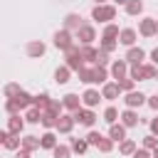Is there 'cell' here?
Returning a JSON list of instances; mask_svg holds the SVG:
<instances>
[{"label": "cell", "instance_id": "cell-1", "mask_svg": "<svg viewBox=\"0 0 158 158\" xmlns=\"http://www.w3.org/2000/svg\"><path fill=\"white\" fill-rule=\"evenodd\" d=\"M91 20H96V22H111V20H116V5H94V10H91Z\"/></svg>", "mask_w": 158, "mask_h": 158}, {"label": "cell", "instance_id": "cell-2", "mask_svg": "<svg viewBox=\"0 0 158 158\" xmlns=\"http://www.w3.org/2000/svg\"><path fill=\"white\" fill-rule=\"evenodd\" d=\"M64 67H67L69 72H79V69L84 67V59L79 57V47H77V44H72V47L64 52Z\"/></svg>", "mask_w": 158, "mask_h": 158}, {"label": "cell", "instance_id": "cell-3", "mask_svg": "<svg viewBox=\"0 0 158 158\" xmlns=\"http://www.w3.org/2000/svg\"><path fill=\"white\" fill-rule=\"evenodd\" d=\"M52 40H54V47H57V49H62V52H67V49L74 44V35H72L69 30H64V27H62V30H57Z\"/></svg>", "mask_w": 158, "mask_h": 158}, {"label": "cell", "instance_id": "cell-4", "mask_svg": "<svg viewBox=\"0 0 158 158\" xmlns=\"http://www.w3.org/2000/svg\"><path fill=\"white\" fill-rule=\"evenodd\" d=\"M72 116H74V123H81V126H86V128H91V126H94V121H96V114H94V109H86V106L77 109Z\"/></svg>", "mask_w": 158, "mask_h": 158}, {"label": "cell", "instance_id": "cell-5", "mask_svg": "<svg viewBox=\"0 0 158 158\" xmlns=\"http://www.w3.org/2000/svg\"><path fill=\"white\" fill-rule=\"evenodd\" d=\"M77 40H79V44H91V42L96 40L94 25H81V27L77 30Z\"/></svg>", "mask_w": 158, "mask_h": 158}, {"label": "cell", "instance_id": "cell-6", "mask_svg": "<svg viewBox=\"0 0 158 158\" xmlns=\"http://www.w3.org/2000/svg\"><path fill=\"white\" fill-rule=\"evenodd\" d=\"M118 123L121 126H126V128H133V126H138L141 123V118H138V114H136V109H123L121 114H118Z\"/></svg>", "mask_w": 158, "mask_h": 158}, {"label": "cell", "instance_id": "cell-7", "mask_svg": "<svg viewBox=\"0 0 158 158\" xmlns=\"http://www.w3.org/2000/svg\"><path fill=\"white\" fill-rule=\"evenodd\" d=\"M123 104H126V109H138V106L146 104V94H141V91H128V94L123 96Z\"/></svg>", "mask_w": 158, "mask_h": 158}, {"label": "cell", "instance_id": "cell-8", "mask_svg": "<svg viewBox=\"0 0 158 158\" xmlns=\"http://www.w3.org/2000/svg\"><path fill=\"white\" fill-rule=\"evenodd\" d=\"M136 40H138V32H136L133 27H123V30L118 32V44H123V47H133Z\"/></svg>", "mask_w": 158, "mask_h": 158}, {"label": "cell", "instance_id": "cell-9", "mask_svg": "<svg viewBox=\"0 0 158 158\" xmlns=\"http://www.w3.org/2000/svg\"><path fill=\"white\" fill-rule=\"evenodd\" d=\"M44 52H47V47H44L42 40H32V42H27V57L40 59V57H44Z\"/></svg>", "mask_w": 158, "mask_h": 158}, {"label": "cell", "instance_id": "cell-10", "mask_svg": "<svg viewBox=\"0 0 158 158\" xmlns=\"http://www.w3.org/2000/svg\"><path fill=\"white\" fill-rule=\"evenodd\" d=\"M143 57H146V52L141 49V47H128V52H126V64L128 67H133V64H143Z\"/></svg>", "mask_w": 158, "mask_h": 158}, {"label": "cell", "instance_id": "cell-11", "mask_svg": "<svg viewBox=\"0 0 158 158\" xmlns=\"http://www.w3.org/2000/svg\"><path fill=\"white\" fill-rule=\"evenodd\" d=\"M99 101H101V94H99L96 89H86V91L81 94V106H86V109L99 106Z\"/></svg>", "mask_w": 158, "mask_h": 158}, {"label": "cell", "instance_id": "cell-12", "mask_svg": "<svg viewBox=\"0 0 158 158\" xmlns=\"http://www.w3.org/2000/svg\"><path fill=\"white\" fill-rule=\"evenodd\" d=\"M72 128H74V116H72V114H62V116L57 118L54 131H59V133H72Z\"/></svg>", "mask_w": 158, "mask_h": 158}, {"label": "cell", "instance_id": "cell-13", "mask_svg": "<svg viewBox=\"0 0 158 158\" xmlns=\"http://www.w3.org/2000/svg\"><path fill=\"white\" fill-rule=\"evenodd\" d=\"M62 106L74 114L77 109H81V96H79V94H64V96H62Z\"/></svg>", "mask_w": 158, "mask_h": 158}, {"label": "cell", "instance_id": "cell-14", "mask_svg": "<svg viewBox=\"0 0 158 158\" xmlns=\"http://www.w3.org/2000/svg\"><path fill=\"white\" fill-rule=\"evenodd\" d=\"M138 32L143 37H156V17H143L138 25Z\"/></svg>", "mask_w": 158, "mask_h": 158}, {"label": "cell", "instance_id": "cell-15", "mask_svg": "<svg viewBox=\"0 0 158 158\" xmlns=\"http://www.w3.org/2000/svg\"><path fill=\"white\" fill-rule=\"evenodd\" d=\"M111 77L118 81V79H123V77H128V64H126V59H116L114 64H111Z\"/></svg>", "mask_w": 158, "mask_h": 158}, {"label": "cell", "instance_id": "cell-16", "mask_svg": "<svg viewBox=\"0 0 158 158\" xmlns=\"http://www.w3.org/2000/svg\"><path fill=\"white\" fill-rule=\"evenodd\" d=\"M118 84L116 81H106L104 86H101V99H106V101H114V99H118Z\"/></svg>", "mask_w": 158, "mask_h": 158}, {"label": "cell", "instance_id": "cell-17", "mask_svg": "<svg viewBox=\"0 0 158 158\" xmlns=\"http://www.w3.org/2000/svg\"><path fill=\"white\" fill-rule=\"evenodd\" d=\"M22 128H25V118H20V114L7 118V133H10V136H20Z\"/></svg>", "mask_w": 158, "mask_h": 158}, {"label": "cell", "instance_id": "cell-18", "mask_svg": "<svg viewBox=\"0 0 158 158\" xmlns=\"http://www.w3.org/2000/svg\"><path fill=\"white\" fill-rule=\"evenodd\" d=\"M81 25H84V22H81V17H79L77 12H69V15L64 17V30H69V32H77Z\"/></svg>", "mask_w": 158, "mask_h": 158}, {"label": "cell", "instance_id": "cell-19", "mask_svg": "<svg viewBox=\"0 0 158 158\" xmlns=\"http://www.w3.org/2000/svg\"><path fill=\"white\" fill-rule=\"evenodd\" d=\"M54 146H57V136H54V131H44V133L40 136V148L52 151Z\"/></svg>", "mask_w": 158, "mask_h": 158}, {"label": "cell", "instance_id": "cell-20", "mask_svg": "<svg viewBox=\"0 0 158 158\" xmlns=\"http://www.w3.org/2000/svg\"><path fill=\"white\" fill-rule=\"evenodd\" d=\"M109 138L116 143V141H123L126 138V126H121V123H111V128H109Z\"/></svg>", "mask_w": 158, "mask_h": 158}, {"label": "cell", "instance_id": "cell-21", "mask_svg": "<svg viewBox=\"0 0 158 158\" xmlns=\"http://www.w3.org/2000/svg\"><path fill=\"white\" fill-rule=\"evenodd\" d=\"M20 148H25V151L32 153V151L40 148V138H37V136H22V138H20Z\"/></svg>", "mask_w": 158, "mask_h": 158}, {"label": "cell", "instance_id": "cell-22", "mask_svg": "<svg viewBox=\"0 0 158 158\" xmlns=\"http://www.w3.org/2000/svg\"><path fill=\"white\" fill-rule=\"evenodd\" d=\"M57 118H59V116H54V114H49V111H42V116H40V123H42L47 131H54V126H57Z\"/></svg>", "mask_w": 158, "mask_h": 158}, {"label": "cell", "instance_id": "cell-23", "mask_svg": "<svg viewBox=\"0 0 158 158\" xmlns=\"http://www.w3.org/2000/svg\"><path fill=\"white\" fill-rule=\"evenodd\" d=\"M91 77H94V84H106L109 72H106V67H91Z\"/></svg>", "mask_w": 158, "mask_h": 158}, {"label": "cell", "instance_id": "cell-24", "mask_svg": "<svg viewBox=\"0 0 158 158\" xmlns=\"http://www.w3.org/2000/svg\"><path fill=\"white\" fill-rule=\"evenodd\" d=\"M141 12H143V0H128V2H126V15L136 17V15H141Z\"/></svg>", "mask_w": 158, "mask_h": 158}, {"label": "cell", "instance_id": "cell-25", "mask_svg": "<svg viewBox=\"0 0 158 158\" xmlns=\"http://www.w3.org/2000/svg\"><path fill=\"white\" fill-rule=\"evenodd\" d=\"M79 57H81L84 62H94V59H96V49H94L91 44H81V47H79Z\"/></svg>", "mask_w": 158, "mask_h": 158}, {"label": "cell", "instance_id": "cell-26", "mask_svg": "<svg viewBox=\"0 0 158 158\" xmlns=\"http://www.w3.org/2000/svg\"><path fill=\"white\" fill-rule=\"evenodd\" d=\"M118 32H121V30H118V25H114V22H109V25L104 27V32H101V37H104V40H118Z\"/></svg>", "mask_w": 158, "mask_h": 158}, {"label": "cell", "instance_id": "cell-27", "mask_svg": "<svg viewBox=\"0 0 158 158\" xmlns=\"http://www.w3.org/2000/svg\"><path fill=\"white\" fill-rule=\"evenodd\" d=\"M69 77H72V72H69L64 64H62V67H57V72H54V81H57V84H67V81H69Z\"/></svg>", "mask_w": 158, "mask_h": 158}, {"label": "cell", "instance_id": "cell-28", "mask_svg": "<svg viewBox=\"0 0 158 158\" xmlns=\"http://www.w3.org/2000/svg\"><path fill=\"white\" fill-rule=\"evenodd\" d=\"M49 94H37V96H32V106L35 109H40V111H44L47 109V104H49Z\"/></svg>", "mask_w": 158, "mask_h": 158}, {"label": "cell", "instance_id": "cell-29", "mask_svg": "<svg viewBox=\"0 0 158 158\" xmlns=\"http://www.w3.org/2000/svg\"><path fill=\"white\" fill-rule=\"evenodd\" d=\"M133 151H136V141H133V138H123L121 146H118V153H123V156H133Z\"/></svg>", "mask_w": 158, "mask_h": 158}, {"label": "cell", "instance_id": "cell-30", "mask_svg": "<svg viewBox=\"0 0 158 158\" xmlns=\"http://www.w3.org/2000/svg\"><path fill=\"white\" fill-rule=\"evenodd\" d=\"M15 101H17V106H20V109H30V106H32V96H30L25 89L15 96Z\"/></svg>", "mask_w": 158, "mask_h": 158}, {"label": "cell", "instance_id": "cell-31", "mask_svg": "<svg viewBox=\"0 0 158 158\" xmlns=\"http://www.w3.org/2000/svg\"><path fill=\"white\" fill-rule=\"evenodd\" d=\"M69 148H72L74 153H79V156H81V153H86V148H89V143H86L84 138H72V143H69Z\"/></svg>", "mask_w": 158, "mask_h": 158}, {"label": "cell", "instance_id": "cell-32", "mask_svg": "<svg viewBox=\"0 0 158 158\" xmlns=\"http://www.w3.org/2000/svg\"><path fill=\"white\" fill-rule=\"evenodd\" d=\"M116 84H118V91H123V94H128V91H133V86H136V81H133L131 77H123V79H118Z\"/></svg>", "mask_w": 158, "mask_h": 158}, {"label": "cell", "instance_id": "cell-33", "mask_svg": "<svg viewBox=\"0 0 158 158\" xmlns=\"http://www.w3.org/2000/svg\"><path fill=\"white\" fill-rule=\"evenodd\" d=\"M2 91H5V96H7V99H15V96L22 91V86H20L17 81H10V84H5V89H2Z\"/></svg>", "mask_w": 158, "mask_h": 158}, {"label": "cell", "instance_id": "cell-34", "mask_svg": "<svg viewBox=\"0 0 158 158\" xmlns=\"http://www.w3.org/2000/svg\"><path fill=\"white\" fill-rule=\"evenodd\" d=\"M62 99H49V104H47V109L44 111H49V114H54V116H62Z\"/></svg>", "mask_w": 158, "mask_h": 158}, {"label": "cell", "instance_id": "cell-35", "mask_svg": "<svg viewBox=\"0 0 158 158\" xmlns=\"http://www.w3.org/2000/svg\"><path fill=\"white\" fill-rule=\"evenodd\" d=\"M40 116H42V111L35 109V106H30L27 114H25V123H40Z\"/></svg>", "mask_w": 158, "mask_h": 158}, {"label": "cell", "instance_id": "cell-36", "mask_svg": "<svg viewBox=\"0 0 158 158\" xmlns=\"http://www.w3.org/2000/svg\"><path fill=\"white\" fill-rule=\"evenodd\" d=\"M104 121L111 126V123H116L118 121V109L116 106H106V111H104Z\"/></svg>", "mask_w": 158, "mask_h": 158}, {"label": "cell", "instance_id": "cell-37", "mask_svg": "<svg viewBox=\"0 0 158 158\" xmlns=\"http://www.w3.org/2000/svg\"><path fill=\"white\" fill-rule=\"evenodd\" d=\"M96 148H99L101 153H111V151H114V141H111L109 136H101L99 143H96Z\"/></svg>", "mask_w": 158, "mask_h": 158}, {"label": "cell", "instance_id": "cell-38", "mask_svg": "<svg viewBox=\"0 0 158 158\" xmlns=\"http://www.w3.org/2000/svg\"><path fill=\"white\" fill-rule=\"evenodd\" d=\"M52 156H54V158H69V156H72V148H69V146L57 143V146L52 148Z\"/></svg>", "mask_w": 158, "mask_h": 158}, {"label": "cell", "instance_id": "cell-39", "mask_svg": "<svg viewBox=\"0 0 158 158\" xmlns=\"http://www.w3.org/2000/svg\"><path fill=\"white\" fill-rule=\"evenodd\" d=\"M128 77H131L133 81H141V79H143V64H133V67H128Z\"/></svg>", "mask_w": 158, "mask_h": 158}, {"label": "cell", "instance_id": "cell-40", "mask_svg": "<svg viewBox=\"0 0 158 158\" xmlns=\"http://www.w3.org/2000/svg\"><path fill=\"white\" fill-rule=\"evenodd\" d=\"M77 74H79V81H84V84H94V77H91V67H81Z\"/></svg>", "mask_w": 158, "mask_h": 158}, {"label": "cell", "instance_id": "cell-41", "mask_svg": "<svg viewBox=\"0 0 158 158\" xmlns=\"http://www.w3.org/2000/svg\"><path fill=\"white\" fill-rule=\"evenodd\" d=\"M116 47H118V40H104V37H101V52L111 54V52H114Z\"/></svg>", "mask_w": 158, "mask_h": 158}, {"label": "cell", "instance_id": "cell-42", "mask_svg": "<svg viewBox=\"0 0 158 158\" xmlns=\"http://www.w3.org/2000/svg\"><path fill=\"white\" fill-rule=\"evenodd\" d=\"M5 111H7L10 116H17V114H20L22 109L17 106V101H15V99H7V101H5Z\"/></svg>", "mask_w": 158, "mask_h": 158}, {"label": "cell", "instance_id": "cell-43", "mask_svg": "<svg viewBox=\"0 0 158 158\" xmlns=\"http://www.w3.org/2000/svg\"><path fill=\"white\" fill-rule=\"evenodd\" d=\"M2 146H5L7 151H17V148H20V136H7V141H5Z\"/></svg>", "mask_w": 158, "mask_h": 158}, {"label": "cell", "instance_id": "cell-44", "mask_svg": "<svg viewBox=\"0 0 158 158\" xmlns=\"http://www.w3.org/2000/svg\"><path fill=\"white\" fill-rule=\"evenodd\" d=\"M143 148H146V151L158 148V136H153V133H151V136H146V138H143Z\"/></svg>", "mask_w": 158, "mask_h": 158}, {"label": "cell", "instance_id": "cell-45", "mask_svg": "<svg viewBox=\"0 0 158 158\" xmlns=\"http://www.w3.org/2000/svg\"><path fill=\"white\" fill-rule=\"evenodd\" d=\"M94 64H96V67H106V64H109V54L101 52V49H96V59H94Z\"/></svg>", "mask_w": 158, "mask_h": 158}, {"label": "cell", "instance_id": "cell-46", "mask_svg": "<svg viewBox=\"0 0 158 158\" xmlns=\"http://www.w3.org/2000/svg\"><path fill=\"white\" fill-rule=\"evenodd\" d=\"M99 138H101V133H99V131H89L84 141H86L89 146H96V143H99Z\"/></svg>", "mask_w": 158, "mask_h": 158}, {"label": "cell", "instance_id": "cell-47", "mask_svg": "<svg viewBox=\"0 0 158 158\" xmlns=\"http://www.w3.org/2000/svg\"><path fill=\"white\" fill-rule=\"evenodd\" d=\"M156 69L158 67H153V64H143V79H153L156 77Z\"/></svg>", "mask_w": 158, "mask_h": 158}, {"label": "cell", "instance_id": "cell-48", "mask_svg": "<svg viewBox=\"0 0 158 158\" xmlns=\"http://www.w3.org/2000/svg\"><path fill=\"white\" fill-rule=\"evenodd\" d=\"M146 104H148L153 111H158V94H156V96H146Z\"/></svg>", "mask_w": 158, "mask_h": 158}, {"label": "cell", "instance_id": "cell-49", "mask_svg": "<svg viewBox=\"0 0 158 158\" xmlns=\"http://www.w3.org/2000/svg\"><path fill=\"white\" fill-rule=\"evenodd\" d=\"M133 158H151V151H146V148H136V151H133Z\"/></svg>", "mask_w": 158, "mask_h": 158}, {"label": "cell", "instance_id": "cell-50", "mask_svg": "<svg viewBox=\"0 0 158 158\" xmlns=\"http://www.w3.org/2000/svg\"><path fill=\"white\" fill-rule=\"evenodd\" d=\"M15 158H32V153H30V151H25V148H17Z\"/></svg>", "mask_w": 158, "mask_h": 158}, {"label": "cell", "instance_id": "cell-51", "mask_svg": "<svg viewBox=\"0 0 158 158\" xmlns=\"http://www.w3.org/2000/svg\"><path fill=\"white\" fill-rule=\"evenodd\" d=\"M151 133H153V136H158V116H156V118H151Z\"/></svg>", "mask_w": 158, "mask_h": 158}, {"label": "cell", "instance_id": "cell-52", "mask_svg": "<svg viewBox=\"0 0 158 158\" xmlns=\"http://www.w3.org/2000/svg\"><path fill=\"white\" fill-rule=\"evenodd\" d=\"M151 64H153V67H158V47L151 52Z\"/></svg>", "mask_w": 158, "mask_h": 158}, {"label": "cell", "instance_id": "cell-53", "mask_svg": "<svg viewBox=\"0 0 158 158\" xmlns=\"http://www.w3.org/2000/svg\"><path fill=\"white\" fill-rule=\"evenodd\" d=\"M7 136H10V133H7V131H2V128H0V146H2V143H5V141H7Z\"/></svg>", "mask_w": 158, "mask_h": 158}, {"label": "cell", "instance_id": "cell-54", "mask_svg": "<svg viewBox=\"0 0 158 158\" xmlns=\"http://www.w3.org/2000/svg\"><path fill=\"white\" fill-rule=\"evenodd\" d=\"M111 2H114V5H126L128 0H111Z\"/></svg>", "mask_w": 158, "mask_h": 158}, {"label": "cell", "instance_id": "cell-55", "mask_svg": "<svg viewBox=\"0 0 158 158\" xmlns=\"http://www.w3.org/2000/svg\"><path fill=\"white\" fill-rule=\"evenodd\" d=\"M151 158H158V148H153V151H151Z\"/></svg>", "mask_w": 158, "mask_h": 158}, {"label": "cell", "instance_id": "cell-56", "mask_svg": "<svg viewBox=\"0 0 158 158\" xmlns=\"http://www.w3.org/2000/svg\"><path fill=\"white\" fill-rule=\"evenodd\" d=\"M96 5H106V0H96Z\"/></svg>", "mask_w": 158, "mask_h": 158}, {"label": "cell", "instance_id": "cell-57", "mask_svg": "<svg viewBox=\"0 0 158 158\" xmlns=\"http://www.w3.org/2000/svg\"><path fill=\"white\" fill-rule=\"evenodd\" d=\"M156 35H158V20H156Z\"/></svg>", "mask_w": 158, "mask_h": 158}, {"label": "cell", "instance_id": "cell-58", "mask_svg": "<svg viewBox=\"0 0 158 158\" xmlns=\"http://www.w3.org/2000/svg\"><path fill=\"white\" fill-rule=\"evenodd\" d=\"M153 79H158V69H156V77H153Z\"/></svg>", "mask_w": 158, "mask_h": 158}]
</instances>
